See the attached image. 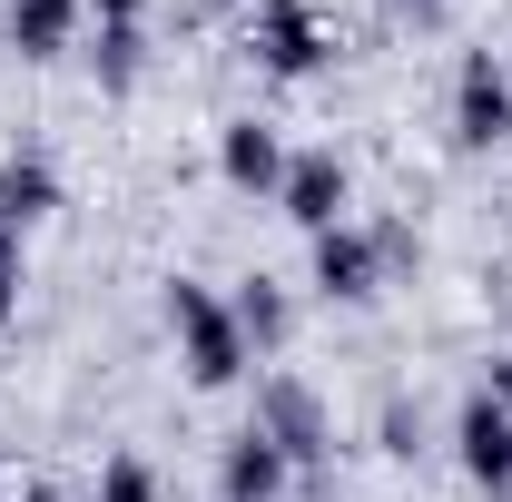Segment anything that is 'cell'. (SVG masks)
Returning <instances> with one entry per match:
<instances>
[{
	"label": "cell",
	"instance_id": "1",
	"mask_svg": "<svg viewBox=\"0 0 512 502\" xmlns=\"http://www.w3.org/2000/svg\"><path fill=\"white\" fill-rule=\"evenodd\" d=\"M168 335H178L188 384H207V394H227V384L247 375V335H237V306H227L217 286L178 276V286H168Z\"/></svg>",
	"mask_w": 512,
	"mask_h": 502
},
{
	"label": "cell",
	"instance_id": "2",
	"mask_svg": "<svg viewBox=\"0 0 512 502\" xmlns=\"http://www.w3.org/2000/svg\"><path fill=\"white\" fill-rule=\"evenodd\" d=\"M453 138L463 148H503L512 138V69L493 50H463V69H453Z\"/></svg>",
	"mask_w": 512,
	"mask_h": 502
},
{
	"label": "cell",
	"instance_id": "3",
	"mask_svg": "<svg viewBox=\"0 0 512 502\" xmlns=\"http://www.w3.org/2000/svg\"><path fill=\"white\" fill-rule=\"evenodd\" d=\"M325 20H316V0H256V60L276 69V79H316L325 69Z\"/></svg>",
	"mask_w": 512,
	"mask_h": 502
},
{
	"label": "cell",
	"instance_id": "4",
	"mask_svg": "<svg viewBox=\"0 0 512 502\" xmlns=\"http://www.w3.org/2000/svg\"><path fill=\"white\" fill-rule=\"evenodd\" d=\"M345 197H355V178H345V158H335V148H296V158H286V188H276V207H286L306 237L345 227Z\"/></svg>",
	"mask_w": 512,
	"mask_h": 502
},
{
	"label": "cell",
	"instance_id": "5",
	"mask_svg": "<svg viewBox=\"0 0 512 502\" xmlns=\"http://www.w3.org/2000/svg\"><path fill=\"white\" fill-rule=\"evenodd\" d=\"M306 276H316V296H335V306H365V296L384 286V237H365L355 217L325 227L316 256H306Z\"/></svg>",
	"mask_w": 512,
	"mask_h": 502
},
{
	"label": "cell",
	"instance_id": "6",
	"mask_svg": "<svg viewBox=\"0 0 512 502\" xmlns=\"http://www.w3.org/2000/svg\"><path fill=\"white\" fill-rule=\"evenodd\" d=\"M256 434L276 443L286 463H316V453H325V404L296 375H266V384H256Z\"/></svg>",
	"mask_w": 512,
	"mask_h": 502
},
{
	"label": "cell",
	"instance_id": "7",
	"mask_svg": "<svg viewBox=\"0 0 512 502\" xmlns=\"http://www.w3.org/2000/svg\"><path fill=\"white\" fill-rule=\"evenodd\" d=\"M286 158H296V148H286L266 119H227L217 128V178H227L237 197H276L286 188Z\"/></svg>",
	"mask_w": 512,
	"mask_h": 502
},
{
	"label": "cell",
	"instance_id": "8",
	"mask_svg": "<svg viewBox=\"0 0 512 502\" xmlns=\"http://www.w3.org/2000/svg\"><path fill=\"white\" fill-rule=\"evenodd\" d=\"M453 453H463V473L483 483V493H512V414L493 394H463V414H453Z\"/></svg>",
	"mask_w": 512,
	"mask_h": 502
},
{
	"label": "cell",
	"instance_id": "9",
	"mask_svg": "<svg viewBox=\"0 0 512 502\" xmlns=\"http://www.w3.org/2000/svg\"><path fill=\"white\" fill-rule=\"evenodd\" d=\"M79 10L89 0H0V40L20 60H60L69 40H79Z\"/></svg>",
	"mask_w": 512,
	"mask_h": 502
},
{
	"label": "cell",
	"instance_id": "10",
	"mask_svg": "<svg viewBox=\"0 0 512 502\" xmlns=\"http://www.w3.org/2000/svg\"><path fill=\"white\" fill-rule=\"evenodd\" d=\"M217 493H227V502H276V493H286V453L247 424V434L227 443V463H217Z\"/></svg>",
	"mask_w": 512,
	"mask_h": 502
},
{
	"label": "cell",
	"instance_id": "11",
	"mask_svg": "<svg viewBox=\"0 0 512 502\" xmlns=\"http://www.w3.org/2000/svg\"><path fill=\"white\" fill-rule=\"evenodd\" d=\"M50 207H60V168H50V158H0V227L30 237Z\"/></svg>",
	"mask_w": 512,
	"mask_h": 502
},
{
	"label": "cell",
	"instance_id": "12",
	"mask_svg": "<svg viewBox=\"0 0 512 502\" xmlns=\"http://www.w3.org/2000/svg\"><path fill=\"white\" fill-rule=\"evenodd\" d=\"M227 306H237V335H247V355H276V345L296 335V306H286V286H276V276H247Z\"/></svg>",
	"mask_w": 512,
	"mask_h": 502
},
{
	"label": "cell",
	"instance_id": "13",
	"mask_svg": "<svg viewBox=\"0 0 512 502\" xmlns=\"http://www.w3.org/2000/svg\"><path fill=\"white\" fill-rule=\"evenodd\" d=\"M138 50H148V40H138V20H119V30H99V50H89V60H99L109 89H128V79H138Z\"/></svg>",
	"mask_w": 512,
	"mask_h": 502
},
{
	"label": "cell",
	"instance_id": "14",
	"mask_svg": "<svg viewBox=\"0 0 512 502\" xmlns=\"http://www.w3.org/2000/svg\"><path fill=\"white\" fill-rule=\"evenodd\" d=\"M99 502H158V473H148L138 453H109V463H99Z\"/></svg>",
	"mask_w": 512,
	"mask_h": 502
},
{
	"label": "cell",
	"instance_id": "15",
	"mask_svg": "<svg viewBox=\"0 0 512 502\" xmlns=\"http://www.w3.org/2000/svg\"><path fill=\"white\" fill-rule=\"evenodd\" d=\"M20 315V227H0V325Z\"/></svg>",
	"mask_w": 512,
	"mask_h": 502
},
{
	"label": "cell",
	"instance_id": "16",
	"mask_svg": "<svg viewBox=\"0 0 512 502\" xmlns=\"http://www.w3.org/2000/svg\"><path fill=\"white\" fill-rule=\"evenodd\" d=\"M483 394H493V404L512 414V355H493V365H483Z\"/></svg>",
	"mask_w": 512,
	"mask_h": 502
},
{
	"label": "cell",
	"instance_id": "17",
	"mask_svg": "<svg viewBox=\"0 0 512 502\" xmlns=\"http://www.w3.org/2000/svg\"><path fill=\"white\" fill-rule=\"evenodd\" d=\"M89 10H99V30H119V20H138V10H148V0H89Z\"/></svg>",
	"mask_w": 512,
	"mask_h": 502
},
{
	"label": "cell",
	"instance_id": "18",
	"mask_svg": "<svg viewBox=\"0 0 512 502\" xmlns=\"http://www.w3.org/2000/svg\"><path fill=\"white\" fill-rule=\"evenodd\" d=\"M20 502H69V493H50V483H40V493H20Z\"/></svg>",
	"mask_w": 512,
	"mask_h": 502
},
{
	"label": "cell",
	"instance_id": "19",
	"mask_svg": "<svg viewBox=\"0 0 512 502\" xmlns=\"http://www.w3.org/2000/svg\"><path fill=\"white\" fill-rule=\"evenodd\" d=\"M394 10H444V0H394Z\"/></svg>",
	"mask_w": 512,
	"mask_h": 502
},
{
	"label": "cell",
	"instance_id": "20",
	"mask_svg": "<svg viewBox=\"0 0 512 502\" xmlns=\"http://www.w3.org/2000/svg\"><path fill=\"white\" fill-rule=\"evenodd\" d=\"M503 315H512V286H503Z\"/></svg>",
	"mask_w": 512,
	"mask_h": 502
},
{
	"label": "cell",
	"instance_id": "21",
	"mask_svg": "<svg viewBox=\"0 0 512 502\" xmlns=\"http://www.w3.org/2000/svg\"><path fill=\"white\" fill-rule=\"evenodd\" d=\"M316 502H335V493H316Z\"/></svg>",
	"mask_w": 512,
	"mask_h": 502
}]
</instances>
